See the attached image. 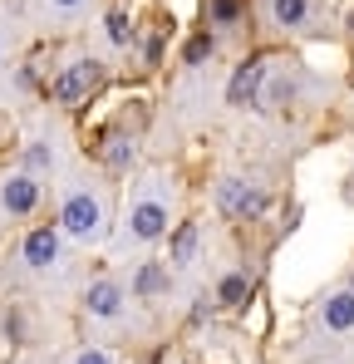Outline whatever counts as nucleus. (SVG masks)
Masks as SVG:
<instances>
[{"mask_svg": "<svg viewBox=\"0 0 354 364\" xmlns=\"http://www.w3.org/2000/svg\"><path fill=\"white\" fill-rule=\"evenodd\" d=\"M0 207H5L10 217H30V212L40 207V182L30 178V173L5 178V187H0Z\"/></svg>", "mask_w": 354, "mask_h": 364, "instance_id": "obj_5", "label": "nucleus"}, {"mask_svg": "<svg viewBox=\"0 0 354 364\" xmlns=\"http://www.w3.org/2000/svg\"><path fill=\"white\" fill-rule=\"evenodd\" d=\"M25 158H30V168H50V148H45V143H35Z\"/></svg>", "mask_w": 354, "mask_h": 364, "instance_id": "obj_19", "label": "nucleus"}, {"mask_svg": "<svg viewBox=\"0 0 354 364\" xmlns=\"http://www.w3.org/2000/svg\"><path fill=\"white\" fill-rule=\"evenodd\" d=\"M109 40H114V45H128V15H123V10L109 15Z\"/></svg>", "mask_w": 354, "mask_h": 364, "instance_id": "obj_17", "label": "nucleus"}, {"mask_svg": "<svg viewBox=\"0 0 354 364\" xmlns=\"http://www.w3.org/2000/svg\"><path fill=\"white\" fill-rule=\"evenodd\" d=\"M197 256V222H182L173 232V266H187Z\"/></svg>", "mask_w": 354, "mask_h": 364, "instance_id": "obj_11", "label": "nucleus"}, {"mask_svg": "<svg viewBox=\"0 0 354 364\" xmlns=\"http://www.w3.org/2000/svg\"><path fill=\"white\" fill-rule=\"evenodd\" d=\"M212 50H217V40H212V35H197V40H187V55H182V60H187V64H202Z\"/></svg>", "mask_w": 354, "mask_h": 364, "instance_id": "obj_16", "label": "nucleus"}, {"mask_svg": "<svg viewBox=\"0 0 354 364\" xmlns=\"http://www.w3.org/2000/svg\"><path fill=\"white\" fill-rule=\"evenodd\" d=\"M246 296H251V281H246V276H227L222 291H217V301H222V305H246Z\"/></svg>", "mask_w": 354, "mask_h": 364, "instance_id": "obj_13", "label": "nucleus"}, {"mask_svg": "<svg viewBox=\"0 0 354 364\" xmlns=\"http://www.w3.org/2000/svg\"><path fill=\"white\" fill-rule=\"evenodd\" d=\"M350 35H354V15H350Z\"/></svg>", "mask_w": 354, "mask_h": 364, "instance_id": "obj_22", "label": "nucleus"}, {"mask_svg": "<svg viewBox=\"0 0 354 364\" xmlns=\"http://www.w3.org/2000/svg\"><path fill=\"white\" fill-rule=\"evenodd\" d=\"M118 310H123V291H118L114 281H99V286H89V315H104V320H114Z\"/></svg>", "mask_w": 354, "mask_h": 364, "instance_id": "obj_8", "label": "nucleus"}, {"mask_svg": "<svg viewBox=\"0 0 354 364\" xmlns=\"http://www.w3.org/2000/svg\"><path fill=\"white\" fill-rule=\"evenodd\" d=\"M59 222H64V232H69V237L89 242V237H99V232H104V207H99V197H94V192H74V197L64 202Z\"/></svg>", "mask_w": 354, "mask_h": 364, "instance_id": "obj_1", "label": "nucleus"}, {"mask_svg": "<svg viewBox=\"0 0 354 364\" xmlns=\"http://www.w3.org/2000/svg\"><path fill=\"white\" fill-rule=\"evenodd\" d=\"M163 286H168V271H163V266H153V261L133 276V291H138V296H158Z\"/></svg>", "mask_w": 354, "mask_h": 364, "instance_id": "obj_12", "label": "nucleus"}, {"mask_svg": "<svg viewBox=\"0 0 354 364\" xmlns=\"http://www.w3.org/2000/svg\"><path fill=\"white\" fill-rule=\"evenodd\" d=\"M271 20H276L281 30L305 25V20H310V0H271Z\"/></svg>", "mask_w": 354, "mask_h": 364, "instance_id": "obj_10", "label": "nucleus"}, {"mask_svg": "<svg viewBox=\"0 0 354 364\" xmlns=\"http://www.w3.org/2000/svg\"><path fill=\"white\" fill-rule=\"evenodd\" d=\"M207 15H212V25H236L241 20V0H207Z\"/></svg>", "mask_w": 354, "mask_h": 364, "instance_id": "obj_15", "label": "nucleus"}, {"mask_svg": "<svg viewBox=\"0 0 354 364\" xmlns=\"http://www.w3.org/2000/svg\"><path fill=\"white\" fill-rule=\"evenodd\" d=\"M266 60H246L241 69L232 74V89H227V104L232 109H251L256 99H261V84H266Z\"/></svg>", "mask_w": 354, "mask_h": 364, "instance_id": "obj_4", "label": "nucleus"}, {"mask_svg": "<svg viewBox=\"0 0 354 364\" xmlns=\"http://www.w3.org/2000/svg\"><path fill=\"white\" fill-rule=\"evenodd\" d=\"M25 261H30L35 271L55 266V261H59V232H55V227H35V232L25 237Z\"/></svg>", "mask_w": 354, "mask_h": 364, "instance_id": "obj_6", "label": "nucleus"}, {"mask_svg": "<svg viewBox=\"0 0 354 364\" xmlns=\"http://www.w3.org/2000/svg\"><path fill=\"white\" fill-rule=\"evenodd\" d=\"M94 84H99V64H94V60H74L55 79V99L64 104V109H79V104L89 99V89H94Z\"/></svg>", "mask_w": 354, "mask_h": 364, "instance_id": "obj_2", "label": "nucleus"}, {"mask_svg": "<svg viewBox=\"0 0 354 364\" xmlns=\"http://www.w3.org/2000/svg\"><path fill=\"white\" fill-rule=\"evenodd\" d=\"M104 163L123 173V168L133 163V143H128V138H109V143H104Z\"/></svg>", "mask_w": 354, "mask_h": 364, "instance_id": "obj_14", "label": "nucleus"}, {"mask_svg": "<svg viewBox=\"0 0 354 364\" xmlns=\"http://www.w3.org/2000/svg\"><path fill=\"white\" fill-rule=\"evenodd\" d=\"M217 202H222V212H227V217H256V212L266 207L261 187H251V182H241V178L222 182V187H217Z\"/></svg>", "mask_w": 354, "mask_h": 364, "instance_id": "obj_3", "label": "nucleus"}, {"mask_svg": "<svg viewBox=\"0 0 354 364\" xmlns=\"http://www.w3.org/2000/svg\"><path fill=\"white\" fill-rule=\"evenodd\" d=\"M325 325L330 330H354V291H340L325 301Z\"/></svg>", "mask_w": 354, "mask_h": 364, "instance_id": "obj_9", "label": "nucleus"}, {"mask_svg": "<svg viewBox=\"0 0 354 364\" xmlns=\"http://www.w3.org/2000/svg\"><path fill=\"white\" fill-rule=\"evenodd\" d=\"M266 99H271V104H291V99H295V84H291V79L271 84V94H266Z\"/></svg>", "mask_w": 354, "mask_h": 364, "instance_id": "obj_18", "label": "nucleus"}, {"mask_svg": "<svg viewBox=\"0 0 354 364\" xmlns=\"http://www.w3.org/2000/svg\"><path fill=\"white\" fill-rule=\"evenodd\" d=\"M55 5H59V10H74V5H79V0H55Z\"/></svg>", "mask_w": 354, "mask_h": 364, "instance_id": "obj_21", "label": "nucleus"}, {"mask_svg": "<svg viewBox=\"0 0 354 364\" xmlns=\"http://www.w3.org/2000/svg\"><path fill=\"white\" fill-rule=\"evenodd\" d=\"M74 364H109V355H104V350H84Z\"/></svg>", "mask_w": 354, "mask_h": 364, "instance_id": "obj_20", "label": "nucleus"}, {"mask_svg": "<svg viewBox=\"0 0 354 364\" xmlns=\"http://www.w3.org/2000/svg\"><path fill=\"white\" fill-rule=\"evenodd\" d=\"M168 232V207L163 202H138L133 207V237L138 242H153V237H163Z\"/></svg>", "mask_w": 354, "mask_h": 364, "instance_id": "obj_7", "label": "nucleus"}]
</instances>
